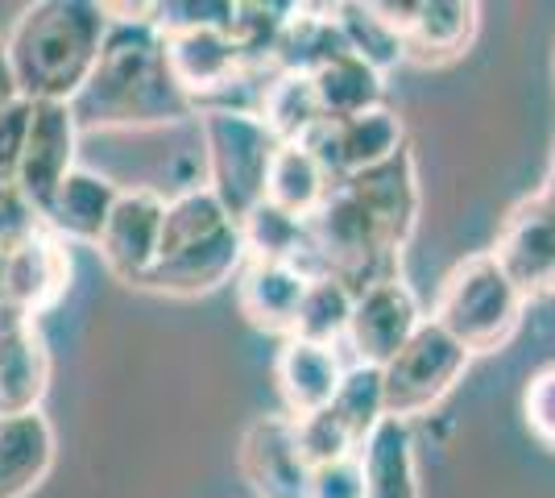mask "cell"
<instances>
[{
	"label": "cell",
	"instance_id": "cell-8",
	"mask_svg": "<svg viewBox=\"0 0 555 498\" xmlns=\"http://www.w3.org/2000/svg\"><path fill=\"white\" fill-rule=\"evenodd\" d=\"M423 320L427 316L418 308V295L411 291V283L402 274L357 291L352 320H348V332H345L348 361L386 370L393 357H398V349L418 332Z\"/></svg>",
	"mask_w": 555,
	"mask_h": 498
},
{
	"label": "cell",
	"instance_id": "cell-27",
	"mask_svg": "<svg viewBox=\"0 0 555 498\" xmlns=\"http://www.w3.org/2000/svg\"><path fill=\"white\" fill-rule=\"evenodd\" d=\"M352 286H345L332 274H311L307 283V295L299 304V320H295V332L299 341H311V345H332L340 349L345 345L348 320H352Z\"/></svg>",
	"mask_w": 555,
	"mask_h": 498
},
{
	"label": "cell",
	"instance_id": "cell-4",
	"mask_svg": "<svg viewBox=\"0 0 555 498\" xmlns=\"http://www.w3.org/2000/svg\"><path fill=\"white\" fill-rule=\"evenodd\" d=\"M522 311H527V295L509 283V274L486 250L448 270L431 320L448 336H456L473 357L506 349L514 332L522 329Z\"/></svg>",
	"mask_w": 555,
	"mask_h": 498
},
{
	"label": "cell",
	"instance_id": "cell-17",
	"mask_svg": "<svg viewBox=\"0 0 555 498\" xmlns=\"http://www.w3.org/2000/svg\"><path fill=\"white\" fill-rule=\"evenodd\" d=\"M307 283H311V274H302L299 266L245 261L241 274H236V304L257 332H270V336L286 341L295 332V320H299Z\"/></svg>",
	"mask_w": 555,
	"mask_h": 498
},
{
	"label": "cell",
	"instance_id": "cell-6",
	"mask_svg": "<svg viewBox=\"0 0 555 498\" xmlns=\"http://www.w3.org/2000/svg\"><path fill=\"white\" fill-rule=\"evenodd\" d=\"M468 349H464L456 336L448 332L427 316L418 332L398 349L390 366L382 370V382H386V416L393 420H415V416H427L431 407L440 404L443 395L464 379L468 370Z\"/></svg>",
	"mask_w": 555,
	"mask_h": 498
},
{
	"label": "cell",
	"instance_id": "cell-11",
	"mask_svg": "<svg viewBox=\"0 0 555 498\" xmlns=\"http://www.w3.org/2000/svg\"><path fill=\"white\" fill-rule=\"evenodd\" d=\"M163 220H166V195L154 188L120 191L113 208V220L100 238V258L108 266L116 283L141 286L150 274V266L158 261V245H163Z\"/></svg>",
	"mask_w": 555,
	"mask_h": 498
},
{
	"label": "cell",
	"instance_id": "cell-14",
	"mask_svg": "<svg viewBox=\"0 0 555 498\" xmlns=\"http://www.w3.org/2000/svg\"><path fill=\"white\" fill-rule=\"evenodd\" d=\"M75 154H79V125L70 104H29V133H25V154L17 166V188L38 213H47L54 191L75 170Z\"/></svg>",
	"mask_w": 555,
	"mask_h": 498
},
{
	"label": "cell",
	"instance_id": "cell-16",
	"mask_svg": "<svg viewBox=\"0 0 555 498\" xmlns=\"http://www.w3.org/2000/svg\"><path fill=\"white\" fill-rule=\"evenodd\" d=\"M345 370H348V361L340 357V349H332V345H311V341H299V336H286L274 361L278 395H282L286 416H291V420H302V416L324 411V407L336 399Z\"/></svg>",
	"mask_w": 555,
	"mask_h": 498
},
{
	"label": "cell",
	"instance_id": "cell-32",
	"mask_svg": "<svg viewBox=\"0 0 555 498\" xmlns=\"http://www.w3.org/2000/svg\"><path fill=\"white\" fill-rule=\"evenodd\" d=\"M522 420L539 445L555 449V361L539 366L522 386Z\"/></svg>",
	"mask_w": 555,
	"mask_h": 498
},
{
	"label": "cell",
	"instance_id": "cell-33",
	"mask_svg": "<svg viewBox=\"0 0 555 498\" xmlns=\"http://www.w3.org/2000/svg\"><path fill=\"white\" fill-rule=\"evenodd\" d=\"M42 229H47V220L25 200L22 188L17 183H0V245L13 250V245L29 241L34 233H42Z\"/></svg>",
	"mask_w": 555,
	"mask_h": 498
},
{
	"label": "cell",
	"instance_id": "cell-34",
	"mask_svg": "<svg viewBox=\"0 0 555 498\" xmlns=\"http://www.w3.org/2000/svg\"><path fill=\"white\" fill-rule=\"evenodd\" d=\"M307 498H365V474H361V457H340L311 470Z\"/></svg>",
	"mask_w": 555,
	"mask_h": 498
},
{
	"label": "cell",
	"instance_id": "cell-31",
	"mask_svg": "<svg viewBox=\"0 0 555 498\" xmlns=\"http://www.w3.org/2000/svg\"><path fill=\"white\" fill-rule=\"evenodd\" d=\"M236 0H163L150 4V22L158 34H183V29H229Z\"/></svg>",
	"mask_w": 555,
	"mask_h": 498
},
{
	"label": "cell",
	"instance_id": "cell-7",
	"mask_svg": "<svg viewBox=\"0 0 555 498\" xmlns=\"http://www.w3.org/2000/svg\"><path fill=\"white\" fill-rule=\"evenodd\" d=\"M493 261L509 274L527 299H547L555 295V200L547 191L522 195L506 213L498 241H493Z\"/></svg>",
	"mask_w": 555,
	"mask_h": 498
},
{
	"label": "cell",
	"instance_id": "cell-19",
	"mask_svg": "<svg viewBox=\"0 0 555 498\" xmlns=\"http://www.w3.org/2000/svg\"><path fill=\"white\" fill-rule=\"evenodd\" d=\"M54 424L42 411L0 416V498H29L54 470Z\"/></svg>",
	"mask_w": 555,
	"mask_h": 498
},
{
	"label": "cell",
	"instance_id": "cell-22",
	"mask_svg": "<svg viewBox=\"0 0 555 498\" xmlns=\"http://www.w3.org/2000/svg\"><path fill=\"white\" fill-rule=\"evenodd\" d=\"M477 25H481V9L473 0H418L415 22L402 38L406 59H415L423 67L452 63L473 47Z\"/></svg>",
	"mask_w": 555,
	"mask_h": 498
},
{
	"label": "cell",
	"instance_id": "cell-2",
	"mask_svg": "<svg viewBox=\"0 0 555 498\" xmlns=\"http://www.w3.org/2000/svg\"><path fill=\"white\" fill-rule=\"evenodd\" d=\"M113 29L104 38L88 88L70 100L83 129H154L195 117V100L166 67L163 34L150 22V4H108Z\"/></svg>",
	"mask_w": 555,
	"mask_h": 498
},
{
	"label": "cell",
	"instance_id": "cell-24",
	"mask_svg": "<svg viewBox=\"0 0 555 498\" xmlns=\"http://www.w3.org/2000/svg\"><path fill=\"white\" fill-rule=\"evenodd\" d=\"M327 191H332V179L307 145H278L270 179H266V204L299 220H311L327 200Z\"/></svg>",
	"mask_w": 555,
	"mask_h": 498
},
{
	"label": "cell",
	"instance_id": "cell-26",
	"mask_svg": "<svg viewBox=\"0 0 555 498\" xmlns=\"http://www.w3.org/2000/svg\"><path fill=\"white\" fill-rule=\"evenodd\" d=\"M311 84H315L327 120H348L370 113V108H382V92H386V75H377L357 54H340V59L324 63L311 75Z\"/></svg>",
	"mask_w": 555,
	"mask_h": 498
},
{
	"label": "cell",
	"instance_id": "cell-12",
	"mask_svg": "<svg viewBox=\"0 0 555 498\" xmlns=\"http://www.w3.org/2000/svg\"><path fill=\"white\" fill-rule=\"evenodd\" d=\"M241 474L257 498H307L311 486V461L302 457L295 420L282 416H257L241 436Z\"/></svg>",
	"mask_w": 555,
	"mask_h": 498
},
{
	"label": "cell",
	"instance_id": "cell-38",
	"mask_svg": "<svg viewBox=\"0 0 555 498\" xmlns=\"http://www.w3.org/2000/svg\"><path fill=\"white\" fill-rule=\"evenodd\" d=\"M543 191L555 200V145H552V166H547V188H543Z\"/></svg>",
	"mask_w": 555,
	"mask_h": 498
},
{
	"label": "cell",
	"instance_id": "cell-10",
	"mask_svg": "<svg viewBox=\"0 0 555 498\" xmlns=\"http://www.w3.org/2000/svg\"><path fill=\"white\" fill-rule=\"evenodd\" d=\"M302 145L320 158L327 179L340 183L348 175H361V170H373L386 158H393L406 145V129H402L398 113L382 104V108H370L361 117L324 120Z\"/></svg>",
	"mask_w": 555,
	"mask_h": 498
},
{
	"label": "cell",
	"instance_id": "cell-13",
	"mask_svg": "<svg viewBox=\"0 0 555 498\" xmlns=\"http://www.w3.org/2000/svg\"><path fill=\"white\" fill-rule=\"evenodd\" d=\"M245 261H249V254H245V241H241V225L232 220L220 233H211V238L158 258L150 266V274L141 279L138 291L195 299V295H208L216 286H224L232 274H241Z\"/></svg>",
	"mask_w": 555,
	"mask_h": 498
},
{
	"label": "cell",
	"instance_id": "cell-20",
	"mask_svg": "<svg viewBox=\"0 0 555 498\" xmlns=\"http://www.w3.org/2000/svg\"><path fill=\"white\" fill-rule=\"evenodd\" d=\"M50 391V349L38 320L0 332V416L42 411Z\"/></svg>",
	"mask_w": 555,
	"mask_h": 498
},
{
	"label": "cell",
	"instance_id": "cell-1",
	"mask_svg": "<svg viewBox=\"0 0 555 498\" xmlns=\"http://www.w3.org/2000/svg\"><path fill=\"white\" fill-rule=\"evenodd\" d=\"M418 200V163L411 145L373 170L332 183L320 213L307 220L311 274H332L352 286V295L398 279L402 250L415 238Z\"/></svg>",
	"mask_w": 555,
	"mask_h": 498
},
{
	"label": "cell",
	"instance_id": "cell-5",
	"mask_svg": "<svg viewBox=\"0 0 555 498\" xmlns=\"http://www.w3.org/2000/svg\"><path fill=\"white\" fill-rule=\"evenodd\" d=\"M195 120L204 138V163H208L204 188L224 204L232 220H245L266 200L278 138L261 125L257 113H241V108H199Z\"/></svg>",
	"mask_w": 555,
	"mask_h": 498
},
{
	"label": "cell",
	"instance_id": "cell-21",
	"mask_svg": "<svg viewBox=\"0 0 555 498\" xmlns=\"http://www.w3.org/2000/svg\"><path fill=\"white\" fill-rule=\"evenodd\" d=\"M357 457H361V474H365V498H423L415 432L406 420L386 416L365 436Z\"/></svg>",
	"mask_w": 555,
	"mask_h": 498
},
{
	"label": "cell",
	"instance_id": "cell-36",
	"mask_svg": "<svg viewBox=\"0 0 555 498\" xmlns=\"http://www.w3.org/2000/svg\"><path fill=\"white\" fill-rule=\"evenodd\" d=\"M17 100H22V92H17V79H13V67H9V50L0 42V113L13 108Z\"/></svg>",
	"mask_w": 555,
	"mask_h": 498
},
{
	"label": "cell",
	"instance_id": "cell-18",
	"mask_svg": "<svg viewBox=\"0 0 555 498\" xmlns=\"http://www.w3.org/2000/svg\"><path fill=\"white\" fill-rule=\"evenodd\" d=\"M120 200V188H116L108 175L100 170H88V166H75L63 188L54 191L50 208L42 213L47 229L59 241H75V245H100L108 220H113V208Z\"/></svg>",
	"mask_w": 555,
	"mask_h": 498
},
{
	"label": "cell",
	"instance_id": "cell-9",
	"mask_svg": "<svg viewBox=\"0 0 555 498\" xmlns=\"http://www.w3.org/2000/svg\"><path fill=\"white\" fill-rule=\"evenodd\" d=\"M166 67L175 84L195 100L199 108H220L232 95V88L245 79V63L232 47L229 29H183V34H163Z\"/></svg>",
	"mask_w": 555,
	"mask_h": 498
},
{
	"label": "cell",
	"instance_id": "cell-15",
	"mask_svg": "<svg viewBox=\"0 0 555 498\" xmlns=\"http://www.w3.org/2000/svg\"><path fill=\"white\" fill-rule=\"evenodd\" d=\"M70 286V254L67 241H59L50 229L34 233L29 241L13 245L9 254V274H4V291L0 299L25 311L29 320H38L50 311Z\"/></svg>",
	"mask_w": 555,
	"mask_h": 498
},
{
	"label": "cell",
	"instance_id": "cell-30",
	"mask_svg": "<svg viewBox=\"0 0 555 498\" xmlns=\"http://www.w3.org/2000/svg\"><path fill=\"white\" fill-rule=\"evenodd\" d=\"M295 436H299V449H302V457L311 461V470H315V465H327V461H340V457H352V452L361 449V445L348 436V427L336 420L332 407L295 420Z\"/></svg>",
	"mask_w": 555,
	"mask_h": 498
},
{
	"label": "cell",
	"instance_id": "cell-29",
	"mask_svg": "<svg viewBox=\"0 0 555 498\" xmlns=\"http://www.w3.org/2000/svg\"><path fill=\"white\" fill-rule=\"evenodd\" d=\"M332 411L336 420L348 427V436L357 445H365L373 427L386 420V382H382V370L377 366H357L348 361L345 379H340V391L332 399Z\"/></svg>",
	"mask_w": 555,
	"mask_h": 498
},
{
	"label": "cell",
	"instance_id": "cell-23",
	"mask_svg": "<svg viewBox=\"0 0 555 498\" xmlns=\"http://www.w3.org/2000/svg\"><path fill=\"white\" fill-rule=\"evenodd\" d=\"M254 113L278 138V145H302L327 120L311 75H299V72L266 75Z\"/></svg>",
	"mask_w": 555,
	"mask_h": 498
},
{
	"label": "cell",
	"instance_id": "cell-3",
	"mask_svg": "<svg viewBox=\"0 0 555 498\" xmlns=\"http://www.w3.org/2000/svg\"><path fill=\"white\" fill-rule=\"evenodd\" d=\"M113 29L108 4L95 0H38L13 22L4 50L29 104H70L88 88L104 38Z\"/></svg>",
	"mask_w": 555,
	"mask_h": 498
},
{
	"label": "cell",
	"instance_id": "cell-25",
	"mask_svg": "<svg viewBox=\"0 0 555 498\" xmlns=\"http://www.w3.org/2000/svg\"><path fill=\"white\" fill-rule=\"evenodd\" d=\"M241 225V241H245V254L249 261H282V266H299L302 274H311V233H307V220L282 213L274 204H257L254 213Z\"/></svg>",
	"mask_w": 555,
	"mask_h": 498
},
{
	"label": "cell",
	"instance_id": "cell-28",
	"mask_svg": "<svg viewBox=\"0 0 555 498\" xmlns=\"http://www.w3.org/2000/svg\"><path fill=\"white\" fill-rule=\"evenodd\" d=\"M332 17L340 25V38H345L348 54H357L361 63H370L377 75L393 72L406 59L402 34L390 29L386 17L373 4H332Z\"/></svg>",
	"mask_w": 555,
	"mask_h": 498
},
{
	"label": "cell",
	"instance_id": "cell-37",
	"mask_svg": "<svg viewBox=\"0 0 555 498\" xmlns=\"http://www.w3.org/2000/svg\"><path fill=\"white\" fill-rule=\"evenodd\" d=\"M9 254H13V250L0 245V291H4V274H9Z\"/></svg>",
	"mask_w": 555,
	"mask_h": 498
},
{
	"label": "cell",
	"instance_id": "cell-35",
	"mask_svg": "<svg viewBox=\"0 0 555 498\" xmlns=\"http://www.w3.org/2000/svg\"><path fill=\"white\" fill-rule=\"evenodd\" d=\"M25 133H29V100H17L13 108L0 113V183H17Z\"/></svg>",
	"mask_w": 555,
	"mask_h": 498
}]
</instances>
